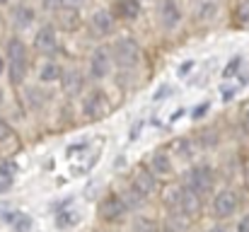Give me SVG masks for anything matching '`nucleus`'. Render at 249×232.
Instances as JSON below:
<instances>
[{
	"mask_svg": "<svg viewBox=\"0 0 249 232\" xmlns=\"http://www.w3.org/2000/svg\"><path fill=\"white\" fill-rule=\"evenodd\" d=\"M213 186V174H211V167L206 164H198V167H191L186 174H184V189L201 196L206 191H211Z\"/></svg>",
	"mask_w": 249,
	"mask_h": 232,
	"instance_id": "3",
	"label": "nucleus"
},
{
	"mask_svg": "<svg viewBox=\"0 0 249 232\" xmlns=\"http://www.w3.org/2000/svg\"><path fill=\"white\" fill-rule=\"evenodd\" d=\"M131 191L133 194H138L143 201L155 191V177L148 172V169H138L136 174H133V179H131Z\"/></svg>",
	"mask_w": 249,
	"mask_h": 232,
	"instance_id": "8",
	"label": "nucleus"
},
{
	"mask_svg": "<svg viewBox=\"0 0 249 232\" xmlns=\"http://www.w3.org/2000/svg\"><path fill=\"white\" fill-rule=\"evenodd\" d=\"M240 66H242V58L237 56V58H232V61H230V66L225 68V73H223V75H225V77H230L232 73H235V71H240Z\"/></svg>",
	"mask_w": 249,
	"mask_h": 232,
	"instance_id": "25",
	"label": "nucleus"
},
{
	"mask_svg": "<svg viewBox=\"0 0 249 232\" xmlns=\"http://www.w3.org/2000/svg\"><path fill=\"white\" fill-rule=\"evenodd\" d=\"M29 225H32V220H29V218H27V215H24V218H22V215H19V220H17V230H27V228H29Z\"/></svg>",
	"mask_w": 249,
	"mask_h": 232,
	"instance_id": "29",
	"label": "nucleus"
},
{
	"mask_svg": "<svg viewBox=\"0 0 249 232\" xmlns=\"http://www.w3.org/2000/svg\"><path fill=\"white\" fill-rule=\"evenodd\" d=\"M63 89H66L68 94H78V92H83V75H80L78 71L66 73V75H63Z\"/></svg>",
	"mask_w": 249,
	"mask_h": 232,
	"instance_id": "20",
	"label": "nucleus"
},
{
	"mask_svg": "<svg viewBox=\"0 0 249 232\" xmlns=\"http://www.w3.org/2000/svg\"><path fill=\"white\" fill-rule=\"evenodd\" d=\"M245 121H247V126H249V107H247V111H245Z\"/></svg>",
	"mask_w": 249,
	"mask_h": 232,
	"instance_id": "33",
	"label": "nucleus"
},
{
	"mask_svg": "<svg viewBox=\"0 0 249 232\" xmlns=\"http://www.w3.org/2000/svg\"><path fill=\"white\" fill-rule=\"evenodd\" d=\"M184 194H186V189L179 186V184H174V186H167L165 194H162V198H165V203L169 208L179 211V206H181V201H184Z\"/></svg>",
	"mask_w": 249,
	"mask_h": 232,
	"instance_id": "15",
	"label": "nucleus"
},
{
	"mask_svg": "<svg viewBox=\"0 0 249 232\" xmlns=\"http://www.w3.org/2000/svg\"><path fill=\"white\" fill-rule=\"evenodd\" d=\"M177 213L184 215V218H194V215H198V213H201V196L186 191V194H184V201H181V206H179Z\"/></svg>",
	"mask_w": 249,
	"mask_h": 232,
	"instance_id": "14",
	"label": "nucleus"
},
{
	"mask_svg": "<svg viewBox=\"0 0 249 232\" xmlns=\"http://www.w3.org/2000/svg\"><path fill=\"white\" fill-rule=\"evenodd\" d=\"M206 109H208V107H206V104H203V107H201V109H198V107H196V109H194V119H198V116H201V114H203V111H206Z\"/></svg>",
	"mask_w": 249,
	"mask_h": 232,
	"instance_id": "32",
	"label": "nucleus"
},
{
	"mask_svg": "<svg viewBox=\"0 0 249 232\" xmlns=\"http://www.w3.org/2000/svg\"><path fill=\"white\" fill-rule=\"evenodd\" d=\"M0 104H2V92H0Z\"/></svg>",
	"mask_w": 249,
	"mask_h": 232,
	"instance_id": "35",
	"label": "nucleus"
},
{
	"mask_svg": "<svg viewBox=\"0 0 249 232\" xmlns=\"http://www.w3.org/2000/svg\"><path fill=\"white\" fill-rule=\"evenodd\" d=\"M0 2H5V0H0Z\"/></svg>",
	"mask_w": 249,
	"mask_h": 232,
	"instance_id": "36",
	"label": "nucleus"
},
{
	"mask_svg": "<svg viewBox=\"0 0 249 232\" xmlns=\"http://www.w3.org/2000/svg\"><path fill=\"white\" fill-rule=\"evenodd\" d=\"M235 17H237L240 24H249V0H237Z\"/></svg>",
	"mask_w": 249,
	"mask_h": 232,
	"instance_id": "22",
	"label": "nucleus"
},
{
	"mask_svg": "<svg viewBox=\"0 0 249 232\" xmlns=\"http://www.w3.org/2000/svg\"><path fill=\"white\" fill-rule=\"evenodd\" d=\"M78 218H80V215H78L75 211H63V213L56 218V225H58V228H71V225L78 223Z\"/></svg>",
	"mask_w": 249,
	"mask_h": 232,
	"instance_id": "21",
	"label": "nucleus"
},
{
	"mask_svg": "<svg viewBox=\"0 0 249 232\" xmlns=\"http://www.w3.org/2000/svg\"><path fill=\"white\" fill-rule=\"evenodd\" d=\"M29 71V54L19 39H10L7 44V73L12 85H22Z\"/></svg>",
	"mask_w": 249,
	"mask_h": 232,
	"instance_id": "1",
	"label": "nucleus"
},
{
	"mask_svg": "<svg viewBox=\"0 0 249 232\" xmlns=\"http://www.w3.org/2000/svg\"><path fill=\"white\" fill-rule=\"evenodd\" d=\"M172 148H174V153L179 155L181 160H189V157H191V145H189V141H184V138H181V141H174Z\"/></svg>",
	"mask_w": 249,
	"mask_h": 232,
	"instance_id": "23",
	"label": "nucleus"
},
{
	"mask_svg": "<svg viewBox=\"0 0 249 232\" xmlns=\"http://www.w3.org/2000/svg\"><path fill=\"white\" fill-rule=\"evenodd\" d=\"M44 7L46 10H61L63 7V0H44Z\"/></svg>",
	"mask_w": 249,
	"mask_h": 232,
	"instance_id": "27",
	"label": "nucleus"
},
{
	"mask_svg": "<svg viewBox=\"0 0 249 232\" xmlns=\"http://www.w3.org/2000/svg\"><path fill=\"white\" fill-rule=\"evenodd\" d=\"M218 10H220V2L218 0H196L194 2V17H196V22H211V19H215Z\"/></svg>",
	"mask_w": 249,
	"mask_h": 232,
	"instance_id": "11",
	"label": "nucleus"
},
{
	"mask_svg": "<svg viewBox=\"0 0 249 232\" xmlns=\"http://www.w3.org/2000/svg\"><path fill=\"white\" fill-rule=\"evenodd\" d=\"M63 68L58 66V63H44L41 66V71H39V80L41 82H58V80H63Z\"/></svg>",
	"mask_w": 249,
	"mask_h": 232,
	"instance_id": "18",
	"label": "nucleus"
},
{
	"mask_svg": "<svg viewBox=\"0 0 249 232\" xmlns=\"http://www.w3.org/2000/svg\"><path fill=\"white\" fill-rule=\"evenodd\" d=\"M136 230L138 232H158V228H155V223H150V220L141 218V220H136Z\"/></svg>",
	"mask_w": 249,
	"mask_h": 232,
	"instance_id": "24",
	"label": "nucleus"
},
{
	"mask_svg": "<svg viewBox=\"0 0 249 232\" xmlns=\"http://www.w3.org/2000/svg\"><path fill=\"white\" fill-rule=\"evenodd\" d=\"M109 99H107V94L102 92V89H92L87 97H85L83 102V111L87 119H102V116H107L109 114Z\"/></svg>",
	"mask_w": 249,
	"mask_h": 232,
	"instance_id": "4",
	"label": "nucleus"
},
{
	"mask_svg": "<svg viewBox=\"0 0 249 232\" xmlns=\"http://www.w3.org/2000/svg\"><path fill=\"white\" fill-rule=\"evenodd\" d=\"M89 24H92V29H94L99 36H107V34H111V29H114V19H111V15H109L107 10H94L92 17H89Z\"/></svg>",
	"mask_w": 249,
	"mask_h": 232,
	"instance_id": "12",
	"label": "nucleus"
},
{
	"mask_svg": "<svg viewBox=\"0 0 249 232\" xmlns=\"http://www.w3.org/2000/svg\"><path fill=\"white\" fill-rule=\"evenodd\" d=\"M235 232H249V215H242L240 220H237V228Z\"/></svg>",
	"mask_w": 249,
	"mask_h": 232,
	"instance_id": "26",
	"label": "nucleus"
},
{
	"mask_svg": "<svg viewBox=\"0 0 249 232\" xmlns=\"http://www.w3.org/2000/svg\"><path fill=\"white\" fill-rule=\"evenodd\" d=\"M111 51H114V61H116L119 66H124V68H133V66H138L141 58H143V51H141V46H138V41H136L133 36H121V39H116Z\"/></svg>",
	"mask_w": 249,
	"mask_h": 232,
	"instance_id": "2",
	"label": "nucleus"
},
{
	"mask_svg": "<svg viewBox=\"0 0 249 232\" xmlns=\"http://www.w3.org/2000/svg\"><path fill=\"white\" fill-rule=\"evenodd\" d=\"M2 68H5V61H2V56H0V73H2Z\"/></svg>",
	"mask_w": 249,
	"mask_h": 232,
	"instance_id": "34",
	"label": "nucleus"
},
{
	"mask_svg": "<svg viewBox=\"0 0 249 232\" xmlns=\"http://www.w3.org/2000/svg\"><path fill=\"white\" fill-rule=\"evenodd\" d=\"M116 10L124 19H136L141 15V0H116Z\"/></svg>",
	"mask_w": 249,
	"mask_h": 232,
	"instance_id": "16",
	"label": "nucleus"
},
{
	"mask_svg": "<svg viewBox=\"0 0 249 232\" xmlns=\"http://www.w3.org/2000/svg\"><path fill=\"white\" fill-rule=\"evenodd\" d=\"M12 136V131H10V126L0 119V141H5V138H10Z\"/></svg>",
	"mask_w": 249,
	"mask_h": 232,
	"instance_id": "28",
	"label": "nucleus"
},
{
	"mask_svg": "<svg viewBox=\"0 0 249 232\" xmlns=\"http://www.w3.org/2000/svg\"><path fill=\"white\" fill-rule=\"evenodd\" d=\"M141 128H143V124H136V126L131 128V141H136V138H138V131H141Z\"/></svg>",
	"mask_w": 249,
	"mask_h": 232,
	"instance_id": "30",
	"label": "nucleus"
},
{
	"mask_svg": "<svg viewBox=\"0 0 249 232\" xmlns=\"http://www.w3.org/2000/svg\"><path fill=\"white\" fill-rule=\"evenodd\" d=\"M34 44H36V49H39V51H44V54H51V51H56V46H58L56 29H53L51 24H44V27L36 32V39H34Z\"/></svg>",
	"mask_w": 249,
	"mask_h": 232,
	"instance_id": "10",
	"label": "nucleus"
},
{
	"mask_svg": "<svg viewBox=\"0 0 249 232\" xmlns=\"http://www.w3.org/2000/svg\"><path fill=\"white\" fill-rule=\"evenodd\" d=\"M109 71H111V54H109V49L102 46L89 58V75L94 80H102V77L109 75Z\"/></svg>",
	"mask_w": 249,
	"mask_h": 232,
	"instance_id": "7",
	"label": "nucleus"
},
{
	"mask_svg": "<svg viewBox=\"0 0 249 232\" xmlns=\"http://www.w3.org/2000/svg\"><path fill=\"white\" fill-rule=\"evenodd\" d=\"M126 211H128V206H126V201H124L119 194H109V196L99 203V218H102V220H109V223L119 220Z\"/></svg>",
	"mask_w": 249,
	"mask_h": 232,
	"instance_id": "5",
	"label": "nucleus"
},
{
	"mask_svg": "<svg viewBox=\"0 0 249 232\" xmlns=\"http://www.w3.org/2000/svg\"><path fill=\"white\" fill-rule=\"evenodd\" d=\"M34 17H36V12H34V7L27 5V2H19V5H15V10H12V19H15V24H17L19 29H27V27L34 22Z\"/></svg>",
	"mask_w": 249,
	"mask_h": 232,
	"instance_id": "13",
	"label": "nucleus"
},
{
	"mask_svg": "<svg viewBox=\"0 0 249 232\" xmlns=\"http://www.w3.org/2000/svg\"><path fill=\"white\" fill-rule=\"evenodd\" d=\"M235 211H237V196H235V191L225 189V191H220L213 198V215L215 218H230Z\"/></svg>",
	"mask_w": 249,
	"mask_h": 232,
	"instance_id": "6",
	"label": "nucleus"
},
{
	"mask_svg": "<svg viewBox=\"0 0 249 232\" xmlns=\"http://www.w3.org/2000/svg\"><path fill=\"white\" fill-rule=\"evenodd\" d=\"M158 17H160V24H162L165 29H174V27H179V22H181V7L177 5V0H162Z\"/></svg>",
	"mask_w": 249,
	"mask_h": 232,
	"instance_id": "9",
	"label": "nucleus"
},
{
	"mask_svg": "<svg viewBox=\"0 0 249 232\" xmlns=\"http://www.w3.org/2000/svg\"><path fill=\"white\" fill-rule=\"evenodd\" d=\"M78 24H80L78 10H73V7H61V27H63L66 32H73V29H78Z\"/></svg>",
	"mask_w": 249,
	"mask_h": 232,
	"instance_id": "19",
	"label": "nucleus"
},
{
	"mask_svg": "<svg viewBox=\"0 0 249 232\" xmlns=\"http://www.w3.org/2000/svg\"><path fill=\"white\" fill-rule=\"evenodd\" d=\"M153 172L155 174H162V177H167V174H172V160H169V155L165 153V150H158V153L153 155Z\"/></svg>",
	"mask_w": 249,
	"mask_h": 232,
	"instance_id": "17",
	"label": "nucleus"
},
{
	"mask_svg": "<svg viewBox=\"0 0 249 232\" xmlns=\"http://www.w3.org/2000/svg\"><path fill=\"white\" fill-rule=\"evenodd\" d=\"M167 92H169V87H162V89H158V92H155V99H165Z\"/></svg>",
	"mask_w": 249,
	"mask_h": 232,
	"instance_id": "31",
	"label": "nucleus"
},
{
	"mask_svg": "<svg viewBox=\"0 0 249 232\" xmlns=\"http://www.w3.org/2000/svg\"><path fill=\"white\" fill-rule=\"evenodd\" d=\"M141 2H145V0H141Z\"/></svg>",
	"mask_w": 249,
	"mask_h": 232,
	"instance_id": "37",
	"label": "nucleus"
}]
</instances>
